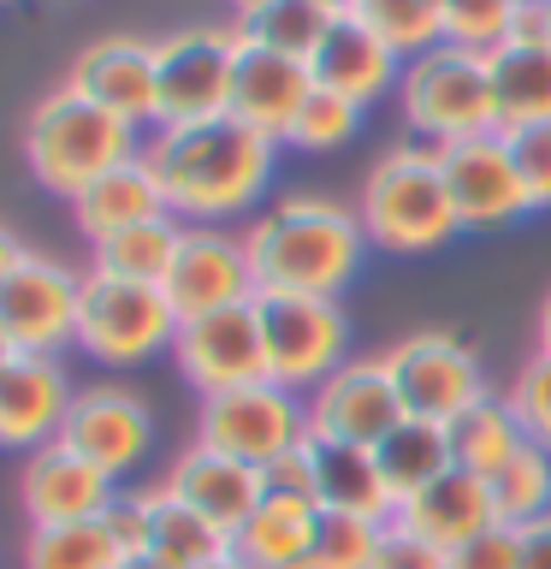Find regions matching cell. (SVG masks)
<instances>
[{
    "mask_svg": "<svg viewBox=\"0 0 551 569\" xmlns=\"http://www.w3.org/2000/svg\"><path fill=\"white\" fill-rule=\"evenodd\" d=\"M172 362H178V373H184L196 391H202V398L231 391V386H249V380H267L256 302H238V309L184 320L178 338H172Z\"/></svg>",
    "mask_w": 551,
    "mask_h": 569,
    "instance_id": "cell-16",
    "label": "cell"
},
{
    "mask_svg": "<svg viewBox=\"0 0 551 569\" xmlns=\"http://www.w3.org/2000/svg\"><path fill=\"white\" fill-rule=\"evenodd\" d=\"M24 256H30V249L18 243V238H12L7 226H0V284H7V279L18 273V267H24Z\"/></svg>",
    "mask_w": 551,
    "mask_h": 569,
    "instance_id": "cell-47",
    "label": "cell"
},
{
    "mask_svg": "<svg viewBox=\"0 0 551 569\" xmlns=\"http://www.w3.org/2000/svg\"><path fill=\"white\" fill-rule=\"evenodd\" d=\"M142 160L154 167L172 220L213 226V220L256 208V196L273 178L279 142L249 131L243 119L220 113V119H196V124H160Z\"/></svg>",
    "mask_w": 551,
    "mask_h": 569,
    "instance_id": "cell-1",
    "label": "cell"
},
{
    "mask_svg": "<svg viewBox=\"0 0 551 569\" xmlns=\"http://www.w3.org/2000/svg\"><path fill=\"white\" fill-rule=\"evenodd\" d=\"M202 569H243V563L231 558V551H220V558H213V563H202Z\"/></svg>",
    "mask_w": 551,
    "mask_h": 569,
    "instance_id": "cell-52",
    "label": "cell"
},
{
    "mask_svg": "<svg viewBox=\"0 0 551 569\" xmlns=\"http://www.w3.org/2000/svg\"><path fill=\"white\" fill-rule=\"evenodd\" d=\"M238 30L220 24H190L154 42V78H160V107H154V131L160 124H196V119H220L231 107V78H238Z\"/></svg>",
    "mask_w": 551,
    "mask_h": 569,
    "instance_id": "cell-10",
    "label": "cell"
},
{
    "mask_svg": "<svg viewBox=\"0 0 551 569\" xmlns=\"http://www.w3.org/2000/svg\"><path fill=\"white\" fill-rule=\"evenodd\" d=\"M551 42V18H545V0H522L510 18V48H545Z\"/></svg>",
    "mask_w": 551,
    "mask_h": 569,
    "instance_id": "cell-45",
    "label": "cell"
},
{
    "mask_svg": "<svg viewBox=\"0 0 551 569\" xmlns=\"http://www.w3.org/2000/svg\"><path fill=\"white\" fill-rule=\"evenodd\" d=\"M137 154H142L137 124H124L119 113H107L89 96H78L71 83L42 96L24 119V160H30L36 184L66 196V202H78L96 178H107Z\"/></svg>",
    "mask_w": 551,
    "mask_h": 569,
    "instance_id": "cell-3",
    "label": "cell"
},
{
    "mask_svg": "<svg viewBox=\"0 0 551 569\" xmlns=\"http://www.w3.org/2000/svg\"><path fill=\"white\" fill-rule=\"evenodd\" d=\"M249 267L261 291H297V297H338L350 273L362 267L368 231L362 213H350L332 196H284L243 231Z\"/></svg>",
    "mask_w": 551,
    "mask_h": 569,
    "instance_id": "cell-2",
    "label": "cell"
},
{
    "mask_svg": "<svg viewBox=\"0 0 551 569\" xmlns=\"http://www.w3.org/2000/svg\"><path fill=\"white\" fill-rule=\"evenodd\" d=\"M492 101L498 131L515 124H551V42L545 48H492Z\"/></svg>",
    "mask_w": 551,
    "mask_h": 569,
    "instance_id": "cell-28",
    "label": "cell"
},
{
    "mask_svg": "<svg viewBox=\"0 0 551 569\" xmlns=\"http://www.w3.org/2000/svg\"><path fill=\"white\" fill-rule=\"evenodd\" d=\"M256 320H261L267 380L291 386V391H302V398L350 362V320H344V309H338V297L261 291Z\"/></svg>",
    "mask_w": 551,
    "mask_h": 569,
    "instance_id": "cell-7",
    "label": "cell"
},
{
    "mask_svg": "<svg viewBox=\"0 0 551 569\" xmlns=\"http://www.w3.org/2000/svg\"><path fill=\"white\" fill-rule=\"evenodd\" d=\"M178 315L160 297V284L113 279L89 267L78 284V350L96 356L101 368H142L160 350H172Z\"/></svg>",
    "mask_w": 551,
    "mask_h": 569,
    "instance_id": "cell-6",
    "label": "cell"
},
{
    "mask_svg": "<svg viewBox=\"0 0 551 569\" xmlns=\"http://www.w3.org/2000/svg\"><path fill=\"white\" fill-rule=\"evenodd\" d=\"M540 356H551V291L540 302Z\"/></svg>",
    "mask_w": 551,
    "mask_h": 569,
    "instance_id": "cell-49",
    "label": "cell"
},
{
    "mask_svg": "<svg viewBox=\"0 0 551 569\" xmlns=\"http://www.w3.org/2000/svg\"><path fill=\"white\" fill-rule=\"evenodd\" d=\"M545 18H551V0H545Z\"/></svg>",
    "mask_w": 551,
    "mask_h": 569,
    "instance_id": "cell-53",
    "label": "cell"
},
{
    "mask_svg": "<svg viewBox=\"0 0 551 569\" xmlns=\"http://www.w3.org/2000/svg\"><path fill=\"white\" fill-rule=\"evenodd\" d=\"M309 462H314V505L338 510V516H368V522H391L398 505L385 492V475L373 451L362 445H327L309 439Z\"/></svg>",
    "mask_w": 551,
    "mask_h": 569,
    "instance_id": "cell-26",
    "label": "cell"
},
{
    "mask_svg": "<svg viewBox=\"0 0 551 569\" xmlns=\"http://www.w3.org/2000/svg\"><path fill=\"white\" fill-rule=\"evenodd\" d=\"M160 297L172 302L178 327L238 302H256V267H249V243L213 226H184V243L172 256V273L160 284Z\"/></svg>",
    "mask_w": 551,
    "mask_h": 569,
    "instance_id": "cell-13",
    "label": "cell"
},
{
    "mask_svg": "<svg viewBox=\"0 0 551 569\" xmlns=\"http://www.w3.org/2000/svg\"><path fill=\"white\" fill-rule=\"evenodd\" d=\"M60 439L78 457H89L107 480L131 475L154 451V409L131 386H83L66 409Z\"/></svg>",
    "mask_w": 551,
    "mask_h": 569,
    "instance_id": "cell-14",
    "label": "cell"
},
{
    "mask_svg": "<svg viewBox=\"0 0 551 569\" xmlns=\"http://www.w3.org/2000/svg\"><path fill=\"white\" fill-rule=\"evenodd\" d=\"M184 243V226L172 213H154L131 231H113L107 243H96V267L113 279H137V284H167L172 273V256Z\"/></svg>",
    "mask_w": 551,
    "mask_h": 569,
    "instance_id": "cell-30",
    "label": "cell"
},
{
    "mask_svg": "<svg viewBox=\"0 0 551 569\" xmlns=\"http://www.w3.org/2000/svg\"><path fill=\"white\" fill-rule=\"evenodd\" d=\"M362 231L373 249H391V256H427V249L451 243L462 220L451 202V184H444L439 167V142H398L373 160L368 184H362Z\"/></svg>",
    "mask_w": 551,
    "mask_h": 569,
    "instance_id": "cell-4",
    "label": "cell"
},
{
    "mask_svg": "<svg viewBox=\"0 0 551 569\" xmlns=\"http://www.w3.org/2000/svg\"><path fill=\"white\" fill-rule=\"evenodd\" d=\"M380 528L385 522L327 510V516H320V533H314V551H309V569H368L373 546H380Z\"/></svg>",
    "mask_w": 551,
    "mask_h": 569,
    "instance_id": "cell-37",
    "label": "cell"
},
{
    "mask_svg": "<svg viewBox=\"0 0 551 569\" xmlns=\"http://www.w3.org/2000/svg\"><path fill=\"white\" fill-rule=\"evenodd\" d=\"M142 498H149V551H160L167 563L202 569V563L220 558V551H231L226 533L213 522H202L190 505H178L167 487H142Z\"/></svg>",
    "mask_w": 551,
    "mask_h": 569,
    "instance_id": "cell-31",
    "label": "cell"
},
{
    "mask_svg": "<svg viewBox=\"0 0 551 569\" xmlns=\"http://www.w3.org/2000/svg\"><path fill=\"white\" fill-rule=\"evenodd\" d=\"M154 213H167V196H160V178L142 154L113 167L107 178H96V184L71 202V220H78V231L89 238V249L107 243L113 231H131L142 220H154Z\"/></svg>",
    "mask_w": 551,
    "mask_h": 569,
    "instance_id": "cell-25",
    "label": "cell"
},
{
    "mask_svg": "<svg viewBox=\"0 0 551 569\" xmlns=\"http://www.w3.org/2000/svg\"><path fill=\"white\" fill-rule=\"evenodd\" d=\"M78 391L66 386L60 356L0 350V445L7 451H42L60 439L66 409Z\"/></svg>",
    "mask_w": 551,
    "mask_h": 569,
    "instance_id": "cell-18",
    "label": "cell"
},
{
    "mask_svg": "<svg viewBox=\"0 0 551 569\" xmlns=\"http://www.w3.org/2000/svg\"><path fill=\"white\" fill-rule=\"evenodd\" d=\"M320 7H327L332 18H355V0H320Z\"/></svg>",
    "mask_w": 551,
    "mask_h": 569,
    "instance_id": "cell-50",
    "label": "cell"
},
{
    "mask_svg": "<svg viewBox=\"0 0 551 569\" xmlns=\"http://www.w3.org/2000/svg\"><path fill=\"white\" fill-rule=\"evenodd\" d=\"M385 368L391 380H398V398L415 421H439L451 427L462 409H474L487 398V368H480L474 345L451 327H421L398 338V345L385 350Z\"/></svg>",
    "mask_w": 551,
    "mask_h": 569,
    "instance_id": "cell-9",
    "label": "cell"
},
{
    "mask_svg": "<svg viewBox=\"0 0 551 569\" xmlns=\"http://www.w3.org/2000/svg\"><path fill=\"white\" fill-rule=\"evenodd\" d=\"M119 480H107L89 457H78L66 439L42 445L18 469V510L30 516V528H60V522H96L113 505Z\"/></svg>",
    "mask_w": 551,
    "mask_h": 569,
    "instance_id": "cell-17",
    "label": "cell"
},
{
    "mask_svg": "<svg viewBox=\"0 0 551 569\" xmlns=\"http://www.w3.org/2000/svg\"><path fill=\"white\" fill-rule=\"evenodd\" d=\"M261 7H273V0H231V12H238V18L243 12H261Z\"/></svg>",
    "mask_w": 551,
    "mask_h": 569,
    "instance_id": "cell-51",
    "label": "cell"
},
{
    "mask_svg": "<svg viewBox=\"0 0 551 569\" xmlns=\"http://www.w3.org/2000/svg\"><path fill=\"white\" fill-rule=\"evenodd\" d=\"M444 433H451L457 469H469V475H480V480H492V475L528 445V433H522V421H515L510 398H498V391H487L474 409H462V416L444 427Z\"/></svg>",
    "mask_w": 551,
    "mask_h": 569,
    "instance_id": "cell-29",
    "label": "cell"
},
{
    "mask_svg": "<svg viewBox=\"0 0 551 569\" xmlns=\"http://www.w3.org/2000/svg\"><path fill=\"white\" fill-rule=\"evenodd\" d=\"M510 142V160L522 172V190L533 208H551V124H515L504 131Z\"/></svg>",
    "mask_w": 551,
    "mask_h": 569,
    "instance_id": "cell-40",
    "label": "cell"
},
{
    "mask_svg": "<svg viewBox=\"0 0 551 569\" xmlns=\"http://www.w3.org/2000/svg\"><path fill=\"white\" fill-rule=\"evenodd\" d=\"M320 516H327V510H320L314 498L267 492L261 510L231 533V558H238L243 569H309Z\"/></svg>",
    "mask_w": 551,
    "mask_h": 569,
    "instance_id": "cell-24",
    "label": "cell"
},
{
    "mask_svg": "<svg viewBox=\"0 0 551 569\" xmlns=\"http://www.w3.org/2000/svg\"><path fill=\"white\" fill-rule=\"evenodd\" d=\"M309 60H291V53H273V48H256L243 42L238 48V78H231V119H243L249 131L284 142L291 131V119L302 113V101H309Z\"/></svg>",
    "mask_w": 551,
    "mask_h": 569,
    "instance_id": "cell-21",
    "label": "cell"
},
{
    "mask_svg": "<svg viewBox=\"0 0 551 569\" xmlns=\"http://www.w3.org/2000/svg\"><path fill=\"white\" fill-rule=\"evenodd\" d=\"M403 421H409V409L398 398V380H391L385 356H355V362H344L332 380H320L309 391V439L373 451Z\"/></svg>",
    "mask_w": 551,
    "mask_h": 569,
    "instance_id": "cell-11",
    "label": "cell"
},
{
    "mask_svg": "<svg viewBox=\"0 0 551 569\" xmlns=\"http://www.w3.org/2000/svg\"><path fill=\"white\" fill-rule=\"evenodd\" d=\"M355 124H362V107L355 101L332 96V89H309V101H302V113L291 119L284 142H291V149H309V154H327V149L355 137Z\"/></svg>",
    "mask_w": 551,
    "mask_h": 569,
    "instance_id": "cell-36",
    "label": "cell"
},
{
    "mask_svg": "<svg viewBox=\"0 0 551 569\" xmlns=\"http://www.w3.org/2000/svg\"><path fill=\"white\" fill-rule=\"evenodd\" d=\"M398 107L415 137L433 142H457V137H480L498 131V101H492V60L474 48L439 42L403 60L398 78Z\"/></svg>",
    "mask_w": 551,
    "mask_h": 569,
    "instance_id": "cell-5",
    "label": "cell"
},
{
    "mask_svg": "<svg viewBox=\"0 0 551 569\" xmlns=\"http://www.w3.org/2000/svg\"><path fill=\"white\" fill-rule=\"evenodd\" d=\"M119 569H178V563H167L160 551H131V558H119Z\"/></svg>",
    "mask_w": 551,
    "mask_h": 569,
    "instance_id": "cell-48",
    "label": "cell"
},
{
    "mask_svg": "<svg viewBox=\"0 0 551 569\" xmlns=\"http://www.w3.org/2000/svg\"><path fill=\"white\" fill-rule=\"evenodd\" d=\"M78 284L83 273H66L48 256H24V267L0 284V350L60 356L78 345Z\"/></svg>",
    "mask_w": 551,
    "mask_h": 569,
    "instance_id": "cell-12",
    "label": "cell"
},
{
    "mask_svg": "<svg viewBox=\"0 0 551 569\" xmlns=\"http://www.w3.org/2000/svg\"><path fill=\"white\" fill-rule=\"evenodd\" d=\"M160 487H167L178 505H190L196 516H202V522H213V528H220L226 540H231V533H238L249 516L261 510L267 475L196 439L190 451L172 457V469H167V480H160Z\"/></svg>",
    "mask_w": 551,
    "mask_h": 569,
    "instance_id": "cell-19",
    "label": "cell"
},
{
    "mask_svg": "<svg viewBox=\"0 0 551 569\" xmlns=\"http://www.w3.org/2000/svg\"><path fill=\"white\" fill-rule=\"evenodd\" d=\"M267 492H291V498H314V462H309V445L284 451L279 462H267Z\"/></svg>",
    "mask_w": 551,
    "mask_h": 569,
    "instance_id": "cell-44",
    "label": "cell"
},
{
    "mask_svg": "<svg viewBox=\"0 0 551 569\" xmlns=\"http://www.w3.org/2000/svg\"><path fill=\"white\" fill-rule=\"evenodd\" d=\"M101 528L113 533V546L131 558V551H149V498L137 492H113V505L101 510Z\"/></svg>",
    "mask_w": 551,
    "mask_h": 569,
    "instance_id": "cell-43",
    "label": "cell"
},
{
    "mask_svg": "<svg viewBox=\"0 0 551 569\" xmlns=\"http://www.w3.org/2000/svg\"><path fill=\"white\" fill-rule=\"evenodd\" d=\"M309 78H314V89H332V96L368 107V101H380L385 89H398L403 53L391 42H380L362 18H338L327 30V42L309 53Z\"/></svg>",
    "mask_w": 551,
    "mask_h": 569,
    "instance_id": "cell-22",
    "label": "cell"
},
{
    "mask_svg": "<svg viewBox=\"0 0 551 569\" xmlns=\"http://www.w3.org/2000/svg\"><path fill=\"white\" fill-rule=\"evenodd\" d=\"M515 533H522V569H551V516H540V522H528Z\"/></svg>",
    "mask_w": 551,
    "mask_h": 569,
    "instance_id": "cell-46",
    "label": "cell"
},
{
    "mask_svg": "<svg viewBox=\"0 0 551 569\" xmlns=\"http://www.w3.org/2000/svg\"><path fill=\"white\" fill-rule=\"evenodd\" d=\"M522 0H444V42L492 53L510 42V18Z\"/></svg>",
    "mask_w": 551,
    "mask_h": 569,
    "instance_id": "cell-38",
    "label": "cell"
},
{
    "mask_svg": "<svg viewBox=\"0 0 551 569\" xmlns=\"http://www.w3.org/2000/svg\"><path fill=\"white\" fill-rule=\"evenodd\" d=\"M439 167H444V184H451V202H457L462 226H510V220H522V213H533L504 131L439 142Z\"/></svg>",
    "mask_w": 551,
    "mask_h": 569,
    "instance_id": "cell-15",
    "label": "cell"
},
{
    "mask_svg": "<svg viewBox=\"0 0 551 569\" xmlns=\"http://www.w3.org/2000/svg\"><path fill=\"white\" fill-rule=\"evenodd\" d=\"M492 510L504 528H528L540 516H551V451L545 445H522L492 475Z\"/></svg>",
    "mask_w": 551,
    "mask_h": 569,
    "instance_id": "cell-34",
    "label": "cell"
},
{
    "mask_svg": "<svg viewBox=\"0 0 551 569\" xmlns=\"http://www.w3.org/2000/svg\"><path fill=\"white\" fill-rule=\"evenodd\" d=\"M444 569H522V533L498 522L487 533H474L469 546L444 551Z\"/></svg>",
    "mask_w": 551,
    "mask_h": 569,
    "instance_id": "cell-42",
    "label": "cell"
},
{
    "mask_svg": "<svg viewBox=\"0 0 551 569\" xmlns=\"http://www.w3.org/2000/svg\"><path fill=\"white\" fill-rule=\"evenodd\" d=\"M78 96H89L107 113H119L124 124H154L160 107V78H154V42H137V36H101L89 42L78 60H71L66 78Z\"/></svg>",
    "mask_w": 551,
    "mask_h": 569,
    "instance_id": "cell-20",
    "label": "cell"
},
{
    "mask_svg": "<svg viewBox=\"0 0 551 569\" xmlns=\"http://www.w3.org/2000/svg\"><path fill=\"white\" fill-rule=\"evenodd\" d=\"M124 551L113 533L96 522H60V528H30L24 533V569H119Z\"/></svg>",
    "mask_w": 551,
    "mask_h": 569,
    "instance_id": "cell-33",
    "label": "cell"
},
{
    "mask_svg": "<svg viewBox=\"0 0 551 569\" xmlns=\"http://www.w3.org/2000/svg\"><path fill=\"white\" fill-rule=\"evenodd\" d=\"M504 398L515 409V421H522L528 445H545V451H551V356L533 350L528 362H522V373L510 380Z\"/></svg>",
    "mask_w": 551,
    "mask_h": 569,
    "instance_id": "cell-39",
    "label": "cell"
},
{
    "mask_svg": "<svg viewBox=\"0 0 551 569\" xmlns=\"http://www.w3.org/2000/svg\"><path fill=\"white\" fill-rule=\"evenodd\" d=\"M196 439L249 462V469H267L284 451L309 445V398L279 380L213 391V398H202V416H196Z\"/></svg>",
    "mask_w": 551,
    "mask_h": 569,
    "instance_id": "cell-8",
    "label": "cell"
},
{
    "mask_svg": "<svg viewBox=\"0 0 551 569\" xmlns=\"http://www.w3.org/2000/svg\"><path fill=\"white\" fill-rule=\"evenodd\" d=\"M368 569H444V551L391 516V522L380 528V546H373V563Z\"/></svg>",
    "mask_w": 551,
    "mask_h": 569,
    "instance_id": "cell-41",
    "label": "cell"
},
{
    "mask_svg": "<svg viewBox=\"0 0 551 569\" xmlns=\"http://www.w3.org/2000/svg\"><path fill=\"white\" fill-rule=\"evenodd\" d=\"M373 462H380V475H385L391 505H409V498H415L421 487H433L444 469H457L451 433H444L439 421H415V416H409L391 439L373 445Z\"/></svg>",
    "mask_w": 551,
    "mask_h": 569,
    "instance_id": "cell-27",
    "label": "cell"
},
{
    "mask_svg": "<svg viewBox=\"0 0 551 569\" xmlns=\"http://www.w3.org/2000/svg\"><path fill=\"white\" fill-rule=\"evenodd\" d=\"M398 522L415 528L421 540H433L439 551H457V546H469L474 533L498 528L492 480H480L469 469H444L433 487H421L409 505H398Z\"/></svg>",
    "mask_w": 551,
    "mask_h": 569,
    "instance_id": "cell-23",
    "label": "cell"
},
{
    "mask_svg": "<svg viewBox=\"0 0 551 569\" xmlns=\"http://www.w3.org/2000/svg\"><path fill=\"white\" fill-rule=\"evenodd\" d=\"M355 18L380 42L398 48L403 60H415V53L444 42V0H355Z\"/></svg>",
    "mask_w": 551,
    "mask_h": 569,
    "instance_id": "cell-35",
    "label": "cell"
},
{
    "mask_svg": "<svg viewBox=\"0 0 551 569\" xmlns=\"http://www.w3.org/2000/svg\"><path fill=\"white\" fill-rule=\"evenodd\" d=\"M338 18L320 7V0H273L261 12H243L238 24V42H256V48H273V53H291V60H309V53L327 42V30Z\"/></svg>",
    "mask_w": 551,
    "mask_h": 569,
    "instance_id": "cell-32",
    "label": "cell"
}]
</instances>
